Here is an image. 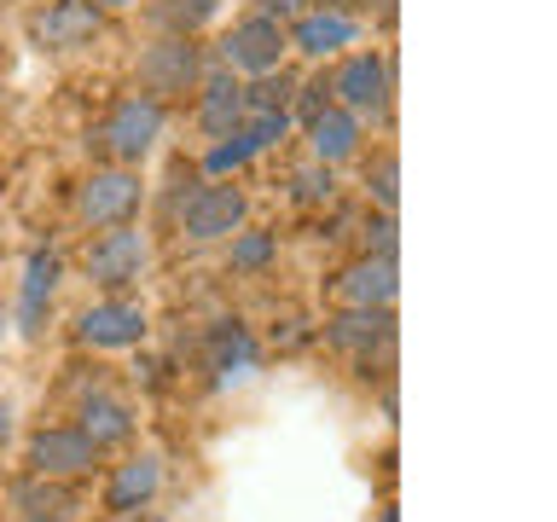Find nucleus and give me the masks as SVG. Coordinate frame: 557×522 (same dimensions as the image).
Here are the masks:
<instances>
[{"label":"nucleus","mask_w":557,"mask_h":522,"mask_svg":"<svg viewBox=\"0 0 557 522\" xmlns=\"http://www.w3.org/2000/svg\"><path fill=\"white\" fill-rule=\"evenodd\" d=\"M157 134H163V104H157V99H122L116 104V111H111V122H104V146H111L116 157H122V163H134V157H146L151 151V139Z\"/></svg>","instance_id":"obj_1"},{"label":"nucleus","mask_w":557,"mask_h":522,"mask_svg":"<svg viewBox=\"0 0 557 522\" xmlns=\"http://www.w3.org/2000/svg\"><path fill=\"white\" fill-rule=\"evenodd\" d=\"M198 82V52L186 47V35H174V41H157L146 59H139V87L163 104L169 94H186V87Z\"/></svg>","instance_id":"obj_2"},{"label":"nucleus","mask_w":557,"mask_h":522,"mask_svg":"<svg viewBox=\"0 0 557 522\" xmlns=\"http://www.w3.org/2000/svg\"><path fill=\"white\" fill-rule=\"evenodd\" d=\"M238 221H244V191H233V186H203V191H191L186 209H181L186 238H198V244L226 238Z\"/></svg>","instance_id":"obj_3"},{"label":"nucleus","mask_w":557,"mask_h":522,"mask_svg":"<svg viewBox=\"0 0 557 522\" xmlns=\"http://www.w3.org/2000/svg\"><path fill=\"white\" fill-rule=\"evenodd\" d=\"M226 64L233 70H256V76H268L278 64V52H285V29H278V17H250V24H238L233 35L221 41Z\"/></svg>","instance_id":"obj_4"},{"label":"nucleus","mask_w":557,"mask_h":522,"mask_svg":"<svg viewBox=\"0 0 557 522\" xmlns=\"http://www.w3.org/2000/svg\"><path fill=\"white\" fill-rule=\"evenodd\" d=\"M94 459H99V447L82 430H41L29 442V464L41 476H82V470H94Z\"/></svg>","instance_id":"obj_5"},{"label":"nucleus","mask_w":557,"mask_h":522,"mask_svg":"<svg viewBox=\"0 0 557 522\" xmlns=\"http://www.w3.org/2000/svg\"><path fill=\"white\" fill-rule=\"evenodd\" d=\"M134 203H139V181L122 174V169H104V174H94V181L82 186V215L94 226H122Z\"/></svg>","instance_id":"obj_6"},{"label":"nucleus","mask_w":557,"mask_h":522,"mask_svg":"<svg viewBox=\"0 0 557 522\" xmlns=\"http://www.w3.org/2000/svg\"><path fill=\"white\" fill-rule=\"evenodd\" d=\"M139 268H146V238L128 233V226L104 233L94 250H87V273H94L99 285H128V278H139Z\"/></svg>","instance_id":"obj_7"},{"label":"nucleus","mask_w":557,"mask_h":522,"mask_svg":"<svg viewBox=\"0 0 557 522\" xmlns=\"http://www.w3.org/2000/svg\"><path fill=\"white\" fill-rule=\"evenodd\" d=\"M331 94H343L348 111H383L389 104V70H383V59H372V52H360V59H348L337 70V82H331Z\"/></svg>","instance_id":"obj_8"},{"label":"nucleus","mask_w":557,"mask_h":522,"mask_svg":"<svg viewBox=\"0 0 557 522\" xmlns=\"http://www.w3.org/2000/svg\"><path fill=\"white\" fill-rule=\"evenodd\" d=\"M285 128H290V116H285V111H256V122H244V128H233V139H226V146L209 151V174H226V169L250 163V157H256L261 146L285 139Z\"/></svg>","instance_id":"obj_9"},{"label":"nucleus","mask_w":557,"mask_h":522,"mask_svg":"<svg viewBox=\"0 0 557 522\" xmlns=\"http://www.w3.org/2000/svg\"><path fill=\"white\" fill-rule=\"evenodd\" d=\"M139 337H146V313L134 302H99L82 313V343L94 348H134Z\"/></svg>","instance_id":"obj_10"},{"label":"nucleus","mask_w":557,"mask_h":522,"mask_svg":"<svg viewBox=\"0 0 557 522\" xmlns=\"http://www.w3.org/2000/svg\"><path fill=\"white\" fill-rule=\"evenodd\" d=\"M337 296H343V302H355V308H389V296H395V256H372V261H360V268H348L337 278Z\"/></svg>","instance_id":"obj_11"},{"label":"nucleus","mask_w":557,"mask_h":522,"mask_svg":"<svg viewBox=\"0 0 557 522\" xmlns=\"http://www.w3.org/2000/svg\"><path fill=\"white\" fill-rule=\"evenodd\" d=\"M325 343L343 348V355H372V348L389 343V313H383V308H355V313H343V320L325 325Z\"/></svg>","instance_id":"obj_12"},{"label":"nucleus","mask_w":557,"mask_h":522,"mask_svg":"<svg viewBox=\"0 0 557 522\" xmlns=\"http://www.w3.org/2000/svg\"><path fill=\"white\" fill-rule=\"evenodd\" d=\"M94 29H99L94 0H59V7H47V17L35 24V35H41L47 47H82Z\"/></svg>","instance_id":"obj_13"},{"label":"nucleus","mask_w":557,"mask_h":522,"mask_svg":"<svg viewBox=\"0 0 557 522\" xmlns=\"http://www.w3.org/2000/svg\"><path fill=\"white\" fill-rule=\"evenodd\" d=\"M157 482H163V464H157V459L122 464V470H116V482L104 487V511H139V505L157 494Z\"/></svg>","instance_id":"obj_14"},{"label":"nucleus","mask_w":557,"mask_h":522,"mask_svg":"<svg viewBox=\"0 0 557 522\" xmlns=\"http://www.w3.org/2000/svg\"><path fill=\"white\" fill-rule=\"evenodd\" d=\"M308 139H313V157H320V163H343V157L360 146V122L348 111H320L308 122Z\"/></svg>","instance_id":"obj_15"},{"label":"nucleus","mask_w":557,"mask_h":522,"mask_svg":"<svg viewBox=\"0 0 557 522\" xmlns=\"http://www.w3.org/2000/svg\"><path fill=\"white\" fill-rule=\"evenodd\" d=\"M82 435L94 447H111V442H128L134 435V412L122 407V400H111V395H94L82 407Z\"/></svg>","instance_id":"obj_16"},{"label":"nucleus","mask_w":557,"mask_h":522,"mask_svg":"<svg viewBox=\"0 0 557 522\" xmlns=\"http://www.w3.org/2000/svg\"><path fill=\"white\" fill-rule=\"evenodd\" d=\"M12 499L24 511V522H70V511H76V494L59 482H24Z\"/></svg>","instance_id":"obj_17"},{"label":"nucleus","mask_w":557,"mask_h":522,"mask_svg":"<svg viewBox=\"0 0 557 522\" xmlns=\"http://www.w3.org/2000/svg\"><path fill=\"white\" fill-rule=\"evenodd\" d=\"M355 41V17L348 12H320V17H302L296 24V47L313 52V59H325V52H337Z\"/></svg>","instance_id":"obj_18"},{"label":"nucleus","mask_w":557,"mask_h":522,"mask_svg":"<svg viewBox=\"0 0 557 522\" xmlns=\"http://www.w3.org/2000/svg\"><path fill=\"white\" fill-rule=\"evenodd\" d=\"M244 111H250V104H244V87L233 76H215L203 87V128L209 134H233L244 122Z\"/></svg>","instance_id":"obj_19"},{"label":"nucleus","mask_w":557,"mask_h":522,"mask_svg":"<svg viewBox=\"0 0 557 522\" xmlns=\"http://www.w3.org/2000/svg\"><path fill=\"white\" fill-rule=\"evenodd\" d=\"M250 355L256 348H250V331L244 325H215L209 331V365H215L221 377H244L250 372Z\"/></svg>","instance_id":"obj_20"},{"label":"nucleus","mask_w":557,"mask_h":522,"mask_svg":"<svg viewBox=\"0 0 557 522\" xmlns=\"http://www.w3.org/2000/svg\"><path fill=\"white\" fill-rule=\"evenodd\" d=\"M52 285H59V261H52V256H35V261H29V278H24V308H17L24 331H35V320H41V302L52 296Z\"/></svg>","instance_id":"obj_21"},{"label":"nucleus","mask_w":557,"mask_h":522,"mask_svg":"<svg viewBox=\"0 0 557 522\" xmlns=\"http://www.w3.org/2000/svg\"><path fill=\"white\" fill-rule=\"evenodd\" d=\"M209 12H215V0H169V7H157V24L163 29H198Z\"/></svg>","instance_id":"obj_22"},{"label":"nucleus","mask_w":557,"mask_h":522,"mask_svg":"<svg viewBox=\"0 0 557 522\" xmlns=\"http://www.w3.org/2000/svg\"><path fill=\"white\" fill-rule=\"evenodd\" d=\"M285 99H290V76H261L250 94H244V104H256V111H285Z\"/></svg>","instance_id":"obj_23"},{"label":"nucleus","mask_w":557,"mask_h":522,"mask_svg":"<svg viewBox=\"0 0 557 522\" xmlns=\"http://www.w3.org/2000/svg\"><path fill=\"white\" fill-rule=\"evenodd\" d=\"M290 186H296V198H308V203H313V198H331V174H325V163L302 169V174H296Z\"/></svg>","instance_id":"obj_24"},{"label":"nucleus","mask_w":557,"mask_h":522,"mask_svg":"<svg viewBox=\"0 0 557 522\" xmlns=\"http://www.w3.org/2000/svg\"><path fill=\"white\" fill-rule=\"evenodd\" d=\"M268 256H273V238H268V233H250V238H238V250H233V261H238V268H261Z\"/></svg>","instance_id":"obj_25"},{"label":"nucleus","mask_w":557,"mask_h":522,"mask_svg":"<svg viewBox=\"0 0 557 522\" xmlns=\"http://www.w3.org/2000/svg\"><path fill=\"white\" fill-rule=\"evenodd\" d=\"M377 203L395 209V157H383V163H377Z\"/></svg>","instance_id":"obj_26"},{"label":"nucleus","mask_w":557,"mask_h":522,"mask_svg":"<svg viewBox=\"0 0 557 522\" xmlns=\"http://www.w3.org/2000/svg\"><path fill=\"white\" fill-rule=\"evenodd\" d=\"M325 94H331L325 82H308V87H302V116H308V122H313V116L325 111Z\"/></svg>","instance_id":"obj_27"},{"label":"nucleus","mask_w":557,"mask_h":522,"mask_svg":"<svg viewBox=\"0 0 557 522\" xmlns=\"http://www.w3.org/2000/svg\"><path fill=\"white\" fill-rule=\"evenodd\" d=\"M261 7H268V17H290L296 7H302V0H261Z\"/></svg>","instance_id":"obj_28"},{"label":"nucleus","mask_w":557,"mask_h":522,"mask_svg":"<svg viewBox=\"0 0 557 522\" xmlns=\"http://www.w3.org/2000/svg\"><path fill=\"white\" fill-rule=\"evenodd\" d=\"M7 430H12V412H7V407H0V435H7Z\"/></svg>","instance_id":"obj_29"},{"label":"nucleus","mask_w":557,"mask_h":522,"mask_svg":"<svg viewBox=\"0 0 557 522\" xmlns=\"http://www.w3.org/2000/svg\"><path fill=\"white\" fill-rule=\"evenodd\" d=\"M94 7H134V0H94Z\"/></svg>","instance_id":"obj_30"},{"label":"nucleus","mask_w":557,"mask_h":522,"mask_svg":"<svg viewBox=\"0 0 557 522\" xmlns=\"http://www.w3.org/2000/svg\"><path fill=\"white\" fill-rule=\"evenodd\" d=\"M377 522H400V517H395V511H383V517H377Z\"/></svg>","instance_id":"obj_31"}]
</instances>
